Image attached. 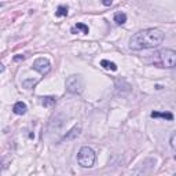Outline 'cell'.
Here are the masks:
<instances>
[{
  "mask_svg": "<svg viewBox=\"0 0 176 176\" xmlns=\"http://www.w3.org/2000/svg\"><path fill=\"white\" fill-rule=\"evenodd\" d=\"M36 84H37V80H23L22 81V85L25 88H33Z\"/></svg>",
  "mask_w": 176,
  "mask_h": 176,
  "instance_id": "cell-14",
  "label": "cell"
},
{
  "mask_svg": "<svg viewBox=\"0 0 176 176\" xmlns=\"http://www.w3.org/2000/svg\"><path fill=\"white\" fill-rule=\"evenodd\" d=\"M13 112H14L15 114H18V116H22V114L26 113V105H25L23 102H17V103L13 106Z\"/></svg>",
  "mask_w": 176,
  "mask_h": 176,
  "instance_id": "cell-7",
  "label": "cell"
},
{
  "mask_svg": "<svg viewBox=\"0 0 176 176\" xmlns=\"http://www.w3.org/2000/svg\"><path fill=\"white\" fill-rule=\"evenodd\" d=\"M171 147L173 149V150H176V132L171 138Z\"/></svg>",
  "mask_w": 176,
  "mask_h": 176,
  "instance_id": "cell-15",
  "label": "cell"
},
{
  "mask_svg": "<svg viewBox=\"0 0 176 176\" xmlns=\"http://www.w3.org/2000/svg\"><path fill=\"white\" fill-rule=\"evenodd\" d=\"M102 3H103V6L109 7V6H112L113 4V0H102Z\"/></svg>",
  "mask_w": 176,
  "mask_h": 176,
  "instance_id": "cell-16",
  "label": "cell"
},
{
  "mask_svg": "<svg viewBox=\"0 0 176 176\" xmlns=\"http://www.w3.org/2000/svg\"><path fill=\"white\" fill-rule=\"evenodd\" d=\"M76 32H83L84 35H88V32H90V29H88V26L85 25V23H81V22H78V23H76L73 28L70 29V33H76Z\"/></svg>",
  "mask_w": 176,
  "mask_h": 176,
  "instance_id": "cell-6",
  "label": "cell"
},
{
  "mask_svg": "<svg viewBox=\"0 0 176 176\" xmlns=\"http://www.w3.org/2000/svg\"><path fill=\"white\" fill-rule=\"evenodd\" d=\"M25 59V55H19V56H14V61L18 62V61H23Z\"/></svg>",
  "mask_w": 176,
  "mask_h": 176,
  "instance_id": "cell-17",
  "label": "cell"
},
{
  "mask_svg": "<svg viewBox=\"0 0 176 176\" xmlns=\"http://www.w3.org/2000/svg\"><path fill=\"white\" fill-rule=\"evenodd\" d=\"M32 69L37 70L40 74H47L51 70V64H50V61L47 58H39V59H36L33 62Z\"/></svg>",
  "mask_w": 176,
  "mask_h": 176,
  "instance_id": "cell-5",
  "label": "cell"
},
{
  "mask_svg": "<svg viewBox=\"0 0 176 176\" xmlns=\"http://www.w3.org/2000/svg\"><path fill=\"white\" fill-rule=\"evenodd\" d=\"M95 158H96L95 151H94L91 147H87V146L80 149V151H78V154H77L78 164H80L81 167H84V168H91V167H94Z\"/></svg>",
  "mask_w": 176,
  "mask_h": 176,
  "instance_id": "cell-3",
  "label": "cell"
},
{
  "mask_svg": "<svg viewBox=\"0 0 176 176\" xmlns=\"http://www.w3.org/2000/svg\"><path fill=\"white\" fill-rule=\"evenodd\" d=\"M114 22L118 23V25H124L127 22V15L124 13H116L114 14Z\"/></svg>",
  "mask_w": 176,
  "mask_h": 176,
  "instance_id": "cell-12",
  "label": "cell"
},
{
  "mask_svg": "<svg viewBox=\"0 0 176 176\" xmlns=\"http://www.w3.org/2000/svg\"><path fill=\"white\" fill-rule=\"evenodd\" d=\"M66 90L70 94H81L84 90V81H83L81 76L72 74L66 78Z\"/></svg>",
  "mask_w": 176,
  "mask_h": 176,
  "instance_id": "cell-4",
  "label": "cell"
},
{
  "mask_svg": "<svg viewBox=\"0 0 176 176\" xmlns=\"http://www.w3.org/2000/svg\"><path fill=\"white\" fill-rule=\"evenodd\" d=\"M80 131H81V128H80V125H77V127H74L73 129H70L69 131V134H66L62 138V141H70V139H74L76 136H78V134H80Z\"/></svg>",
  "mask_w": 176,
  "mask_h": 176,
  "instance_id": "cell-8",
  "label": "cell"
},
{
  "mask_svg": "<svg viewBox=\"0 0 176 176\" xmlns=\"http://www.w3.org/2000/svg\"><path fill=\"white\" fill-rule=\"evenodd\" d=\"M164 41V33L158 29H145L138 33H135L129 40V48L131 50H145L158 47Z\"/></svg>",
  "mask_w": 176,
  "mask_h": 176,
  "instance_id": "cell-1",
  "label": "cell"
},
{
  "mask_svg": "<svg viewBox=\"0 0 176 176\" xmlns=\"http://www.w3.org/2000/svg\"><path fill=\"white\" fill-rule=\"evenodd\" d=\"M100 66H102L103 69H106V70H113V72H116V70H117V65L114 64V62L106 61V59L100 61Z\"/></svg>",
  "mask_w": 176,
  "mask_h": 176,
  "instance_id": "cell-10",
  "label": "cell"
},
{
  "mask_svg": "<svg viewBox=\"0 0 176 176\" xmlns=\"http://www.w3.org/2000/svg\"><path fill=\"white\" fill-rule=\"evenodd\" d=\"M55 15L56 17H66L68 15V7L66 6H59V7L56 8Z\"/></svg>",
  "mask_w": 176,
  "mask_h": 176,
  "instance_id": "cell-13",
  "label": "cell"
},
{
  "mask_svg": "<svg viewBox=\"0 0 176 176\" xmlns=\"http://www.w3.org/2000/svg\"><path fill=\"white\" fill-rule=\"evenodd\" d=\"M55 98H52V96H43L40 98V103H41L44 107H52V106L55 105Z\"/></svg>",
  "mask_w": 176,
  "mask_h": 176,
  "instance_id": "cell-9",
  "label": "cell"
},
{
  "mask_svg": "<svg viewBox=\"0 0 176 176\" xmlns=\"http://www.w3.org/2000/svg\"><path fill=\"white\" fill-rule=\"evenodd\" d=\"M154 65L158 68H173L176 66V51L173 50H161L154 56Z\"/></svg>",
  "mask_w": 176,
  "mask_h": 176,
  "instance_id": "cell-2",
  "label": "cell"
},
{
  "mask_svg": "<svg viewBox=\"0 0 176 176\" xmlns=\"http://www.w3.org/2000/svg\"><path fill=\"white\" fill-rule=\"evenodd\" d=\"M175 160H176V155H175Z\"/></svg>",
  "mask_w": 176,
  "mask_h": 176,
  "instance_id": "cell-18",
  "label": "cell"
},
{
  "mask_svg": "<svg viewBox=\"0 0 176 176\" xmlns=\"http://www.w3.org/2000/svg\"><path fill=\"white\" fill-rule=\"evenodd\" d=\"M151 117H153V118H157V117H162V118H165V120H169V121L173 120V114H172V113L153 112V113H151Z\"/></svg>",
  "mask_w": 176,
  "mask_h": 176,
  "instance_id": "cell-11",
  "label": "cell"
}]
</instances>
